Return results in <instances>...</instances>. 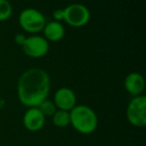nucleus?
<instances>
[{"label": "nucleus", "mask_w": 146, "mask_h": 146, "mask_svg": "<svg viewBox=\"0 0 146 146\" xmlns=\"http://www.w3.org/2000/svg\"><path fill=\"white\" fill-rule=\"evenodd\" d=\"M50 90V78L42 69L33 68L25 71L19 78L17 94L23 106L37 108L43 100H47Z\"/></svg>", "instance_id": "obj_1"}, {"label": "nucleus", "mask_w": 146, "mask_h": 146, "mask_svg": "<svg viewBox=\"0 0 146 146\" xmlns=\"http://www.w3.org/2000/svg\"><path fill=\"white\" fill-rule=\"evenodd\" d=\"M63 10L64 21L72 27H82L90 20V11L83 4L73 3Z\"/></svg>", "instance_id": "obj_5"}, {"label": "nucleus", "mask_w": 146, "mask_h": 146, "mask_svg": "<svg viewBox=\"0 0 146 146\" xmlns=\"http://www.w3.org/2000/svg\"><path fill=\"white\" fill-rule=\"evenodd\" d=\"M26 38H27V37H26L24 34H17V35H15L14 41H15V43L17 45H19V46H22V45L24 44V42H25Z\"/></svg>", "instance_id": "obj_15"}, {"label": "nucleus", "mask_w": 146, "mask_h": 146, "mask_svg": "<svg viewBox=\"0 0 146 146\" xmlns=\"http://www.w3.org/2000/svg\"><path fill=\"white\" fill-rule=\"evenodd\" d=\"M70 113V124L76 131L82 134L94 132L98 125V117L95 111L87 106H76Z\"/></svg>", "instance_id": "obj_2"}, {"label": "nucleus", "mask_w": 146, "mask_h": 146, "mask_svg": "<svg viewBox=\"0 0 146 146\" xmlns=\"http://www.w3.org/2000/svg\"><path fill=\"white\" fill-rule=\"evenodd\" d=\"M12 5L8 0H0V21L9 19L12 15Z\"/></svg>", "instance_id": "obj_13"}, {"label": "nucleus", "mask_w": 146, "mask_h": 146, "mask_svg": "<svg viewBox=\"0 0 146 146\" xmlns=\"http://www.w3.org/2000/svg\"><path fill=\"white\" fill-rule=\"evenodd\" d=\"M22 50L26 56L30 58H41L44 57L49 51V43L44 37L31 36L26 38L22 45Z\"/></svg>", "instance_id": "obj_6"}, {"label": "nucleus", "mask_w": 146, "mask_h": 146, "mask_svg": "<svg viewBox=\"0 0 146 146\" xmlns=\"http://www.w3.org/2000/svg\"><path fill=\"white\" fill-rule=\"evenodd\" d=\"M23 124L27 130L36 132L44 126L45 116L41 113L38 108H30L23 116Z\"/></svg>", "instance_id": "obj_8"}, {"label": "nucleus", "mask_w": 146, "mask_h": 146, "mask_svg": "<svg viewBox=\"0 0 146 146\" xmlns=\"http://www.w3.org/2000/svg\"><path fill=\"white\" fill-rule=\"evenodd\" d=\"M125 90L128 94L133 96H141L142 92L145 88V81L144 78L139 73H130L126 76L124 81Z\"/></svg>", "instance_id": "obj_9"}, {"label": "nucleus", "mask_w": 146, "mask_h": 146, "mask_svg": "<svg viewBox=\"0 0 146 146\" xmlns=\"http://www.w3.org/2000/svg\"><path fill=\"white\" fill-rule=\"evenodd\" d=\"M0 146H4V145H0Z\"/></svg>", "instance_id": "obj_16"}, {"label": "nucleus", "mask_w": 146, "mask_h": 146, "mask_svg": "<svg viewBox=\"0 0 146 146\" xmlns=\"http://www.w3.org/2000/svg\"><path fill=\"white\" fill-rule=\"evenodd\" d=\"M126 117L130 124L143 127L146 124V98L144 96H134L126 110Z\"/></svg>", "instance_id": "obj_4"}, {"label": "nucleus", "mask_w": 146, "mask_h": 146, "mask_svg": "<svg viewBox=\"0 0 146 146\" xmlns=\"http://www.w3.org/2000/svg\"><path fill=\"white\" fill-rule=\"evenodd\" d=\"M53 18H54V21H57V22L64 20V10L56 9L53 12Z\"/></svg>", "instance_id": "obj_14"}, {"label": "nucleus", "mask_w": 146, "mask_h": 146, "mask_svg": "<svg viewBox=\"0 0 146 146\" xmlns=\"http://www.w3.org/2000/svg\"><path fill=\"white\" fill-rule=\"evenodd\" d=\"M43 33H44V38L47 41L57 42L64 37L65 29L60 22L50 21L45 24L44 28H43Z\"/></svg>", "instance_id": "obj_10"}, {"label": "nucleus", "mask_w": 146, "mask_h": 146, "mask_svg": "<svg viewBox=\"0 0 146 146\" xmlns=\"http://www.w3.org/2000/svg\"><path fill=\"white\" fill-rule=\"evenodd\" d=\"M19 24L23 30L29 33H39L43 31L46 19L39 10L34 8H26L19 14Z\"/></svg>", "instance_id": "obj_3"}, {"label": "nucleus", "mask_w": 146, "mask_h": 146, "mask_svg": "<svg viewBox=\"0 0 146 146\" xmlns=\"http://www.w3.org/2000/svg\"><path fill=\"white\" fill-rule=\"evenodd\" d=\"M52 122L57 127H66L70 124V113L69 111L58 110L52 116Z\"/></svg>", "instance_id": "obj_11"}, {"label": "nucleus", "mask_w": 146, "mask_h": 146, "mask_svg": "<svg viewBox=\"0 0 146 146\" xmlns=\"http://www.w3.org/2000/svg\"><path fill=\"white\" fill-rule=\"evenodd\" d=\"M37 108H38V110H40L41 113H42L45 117L46 116L52 117L53 114L57 111V108H56V106H55V104L48 100H43Z\"/></svg>", "instance_id": "obj_12"}, {"label": "nucleus", "mask_w": 146, "mask_h": 146, "mask_svg": "<svg viewBox=\"0 0 146 146\" xmlns=\"http://www.w3.org/2000/svg\"><path fill=\"white\" fill-rule=\"evenodd\" d=\"M53 102L58 110L70 111L76 106V96L71 88H60L55 92Z\"/></svg>", "instance_id": "obj_7"}]
</instances>
